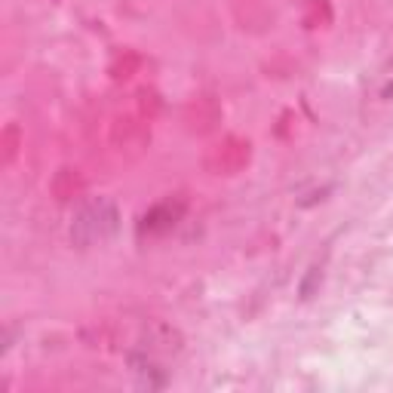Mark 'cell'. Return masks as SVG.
Returning <instances> with one entry per match:
<instances>
[{"mask_svg": "<svg viewBox=\"0 0 393 393\" xmlns=\"http://www.w3.org/2000/svg\"><path fill=\"white\" fill-rule=\"evenodd\" d=\"M117 228H120L117 206L111 200H92L74 215L71 240L77 243L80 249H89V246H96V243L111 240L117 233Z\"/></svg>", "mask_w": 393, "mask_h": 393, "instance_id": "6da1fadb", "label": "cell"}, {"mask_svg": "<svg viewBox=\"0 0 393 393\" xmlns=\"http://www.w3.org/2000/svg\"><path fill=\"white\" fill-rule=\"evenodd\" d=\"M316 279H320V270H316V267H311V274H307V279L301 283V295H304V298H311V295H314V286H316Z\"/></svg>", "mask_w": 393, "mask_h": 393, "instance_id": "7a4b0ae2", "label": "cell"}]
</instances>
